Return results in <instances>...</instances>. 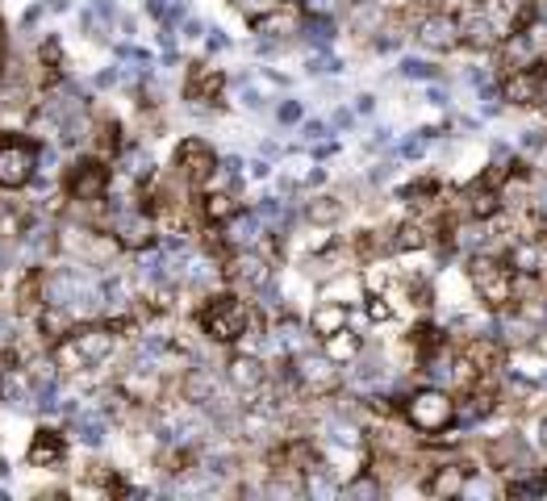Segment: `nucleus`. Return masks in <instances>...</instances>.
Wrapping results in <instances>:
<instances>
[{
    "label": "nucleus",
    "mask_w": 547,
    "mask_h": 501,
    "mask_svg": "<svg viewBox=\"0 0 547 501\" xmlns=\"http://www.w3.org/2000/svg\"><path fill=\"white\" fill-rule=\"evenodd\" d=\"M251 322H255V309L238 293H209L197 309L201 334L213 343H230V347H238V339L251 334Z\"/></svg>",
    "instance_id": "1"
},
{
    "label": "nucleus",
    "mask_w": 547,
    "mask_h": 501,
    "mask_svg": "<svg viewBox=\"0 0 547 501\" xmlns=\"http://www.w3.org/2000/svg\"><path fill=\"white\" fill-rule=\"evenodd\" d=\"M117 347V330L109 322H92V326H79V330H67V339L54 343L50 360L63 368V372H88L96 364H105Z\"/></svg>",
    "instance_id": "2"
},
{
    "label": "nucleus",
    "mask_w": 547,
    "mask_h": 501,
    "mask_svg": "<svg viewBox=\"0 0 547 501\" xmlns=\"http://www.w3.org/2000/svg\"><path fill=\"white\" fill-rule=\"evenodd\" d=\"M401 418L426 435V439H439L447 426H456V393L443 389V385H422L414 393H406L401 401Z\"/></svg>",
    "instance_id": "3"
},
{
    "label": "nucleus",
    "mask_w": 547,
    "mask_h": 501,
    "mask_svg": "<svg viewBox=\"0 0 547 501\" xmlns=\"http://www.w3.org/2000/svg\"><path fill=\"white\" fill-rule=\"evenodd\" d=\"M468 284L489 314L514 305V268L506 263V255H472L468 259Z\"/></svg>",
    "instance_id": "4"
},
{
    "label": "nucleus",
    "mask_w": 547,
    "mask_h": 501,
    "mask_svg": "<svg viewBox=\"0 0 547 501\" xmlns=\"http://www.w3.org/2000/svg\"><path fill=\"white\" fill-rule=\"evenodd\" d=\"M38 176V142L0 130V192H21Z\"/></svg>",
    "instance_id": "5"
},
{
    "label": "nucleus",
    "mask_w": 547,
    "mask_h": 501,
    "mask_svg": "<svg viewBox=\"0 0 547 501\" xmlns=\"http://www.w3.org/2000/svg\"><path fill=\"white\" fill-rule=\"evenodd\" d=\"M481 460H485V464H489V472H498V477H523V472L539 468L535 447H531L518 431L489 435V439H485V447H481Z\"/></svg>",
    "instance_id": "6"
},
{
    "label": "nucleus",
    "mask_w": 547,
    "mask_h": 501,
    "mask_svg": "<svg viewBox=\"0 0 547 501\" xmlns=\"http://www.w3.org/2000/svg\"><path fill=\"white\" fill-rule=\"evenodd\" d=\"M293 376H297L301 397L322 401L343 385V364H334L326 351H301V355H293Z\"/></svg>",
    "instance_id": "7"
},
{
    "label": "nucleus",
    "mask_w": 547,
    "mask_h": 501,
    "mask_svg": "<svg viewBox=\"0 0 547 501\" xmlns=\"http://www.w3.org/2000/svg\"><path fill=\"white\" fill-rule=\"evenodd\" d=\"M109 163L100 155H88V159H75L63 176V196L75 201V205H96L109 196Z\"/></svg>",
    "instance_id": "8"
},
{
    "label": "nucleus",
    "mask_w": 547,
    "mask_h": 501,
    "mask_svg": "<svg viewBox=\"0 0 547 501\" xmlns=\"http://www.w3.org/2000/svg\"><path fill=\"white\" fill-rule=\"evenodd\" d=\"M217 163H222V159H217V151H213L205 138H197V134H192V138H184V142L176 146L171 171H176L188 188H205V184H209V176L217 171Z\"/></svg>",
    "instance_id": "9"
},
{
    "label": "nucleus",
    "mask_w": 547,
    "mask_h": 501,
    "mask_svg": "<svg viewBox=\"0 0 547 501\" xmlns=\"http://www.w3.org/2000/svg\"><path fill=\"white\" fill-rule=\"evenodd\" d=\"M502 92H506V105L514 109H539L547 105V63H531V67H518L510 75H502Z\"/></svg>",
    "instance_id": "10"
},
{
    "label": "nucleus",
    "mask_w": 547,
    "mask_h": 501,
    "mask_svg": "<svg viewBox=\"0 0 547 501\" xmlns=\"http://www.w3.org/2000/svg\"><path fill=\"white\" fill-rule=\"evenodd\" d=\"M305 13H309V8H305L301 0H276L272 8H263V13H255V17H251V29H255L259 38L284 42V38H297V33H301Z\"/></svg>",
    "instance_id": "11"
},
{
    "label": "nucleus",
    "mask_w": 547,
    "mask_h": 501,
    "mask_svg": "<svg viewBox=\"0 0 547 501\" xmlns=\"http://www.w3.org/2000/svg\"><path fill=\"white\" fill-rule=\"evenodd\" d=\"M414 38H418V46H426V50H456L460 46V13H447V8H426V13H418V21H414Z\"/></svg>",
    "instance_id": "12"
},
{
    "label": "nucleus",
    "mask_w": 547,
    "mask_h": 501,
    "mask_svg": "<svg viewBox=\"0 0 547 501\" xmlns=\"http://www.w3.org/2000/svg\"><path fill=\"white\" fill-rule=\"evenodd\" d=\"M226 280L234 288H247V293H259L268 280H272V255L259 251V247H247V251H230L226 255Z\"/></svg>",
    "instance_id": "13"
},
{
    "label": "nucleus",
    "mask_w": 547,
    "mask_h": 501,
    "mask_svg": "<svg viewBox=\"0 0 547 501\" xmlns=\"http://www.w3.org/2000/svg\"><path fill=\"white\" fill-rule=\"evenodd\" d=\"M268 376H272V368L263 364V355H255V351H234L230 355V364H226V385L238 393V397H255L259 389H268Z\"/></svg>",
    "instance_id": "14"
},
{
    "label": "nucleus",
    "mask_w": 547,
    "mask_h": 501,
    "mask_svg": "<svg viewBox=\"0 0 547 501\" xmlns=\"http://www.w3.org/2000/svg\"><path fill=\"white\" fill-rule=\"evenodd\" d=\"M226 84H230V79H226L222 67L192 63V67H188V79H184V96H188V100H201V105H222Z\"/></svg>",
    "instance_id": "15"
},
{
    "label": "nucleus",
    "mask_w": 547,
    "mask_h": 501,
    "mask_svg": "<svg viewBox=\"0 0 547 501\" xmlns=\"http://www.w3.org/2000/svg\"><path fill=\"white\" fill-rule=\"evenodd\" d=\"M63 460H67V439H63V431L38 426L33 439H29V447H25V464H29V468H63Z\"/></svg>",
    "instance_id": "16"
},
{
    "label": "nucleus",
    "mask_w": 547,
    "mask_h": 501,
    "mask_svg": "<svg viewBox=\"0 0 547 501\" xmlns=\"http://www.w3.org/2000/svg\"><path fill=\"white\" fill-rule=\"evenodd\" d=\"M464 485H468V468L460 460H447V464L426 468V477H422L418 489L426 498H464Z\"/></svg>",
    "instance_id": "17"
},
{
    "label": "nucleus",
    "mask_w": 547,
    "mask_h": 501,
    "mask_svg": "<svg viewBox=\"0 0 547 501\" xmlns=\"http://www.w3.org/2000/svg\"><path fill=\"white\" fill-rule=\"evenodd\" d=\"M92 155H100L105 163H113V159L125 155V130H121L117 117H100L92 125Z\"/></svg>",
    "instance_id": "18"
},
{
    "label": "nucleus",
    "mask_w": 547,
    "mask_h": 501,
    "mask_svg": "<svg viewBox=\"0 0 547 501\" xmlns=\"http://www.w3.org/2000/svg\"><path fill=\"white\" fill-rule=\"evenodd\" d=\"M347 322H351V305L326 297V301L309 314V334H314V339H330V334H339Z\"/></svg>",
    "instance_id": "19"
},
{
    "label": "nucleus",
    "mask_w": 547,
    "mask_h": 501,
    "mask_svg": "<svg viewBox=\"0 0 547 501\" xmlns=\"http://www.w3.org/2000/svg\"><path fill=\"white\" fill-rule=\"evenodd\" d=\"M238 209H242V205H238V192H234V188H209V192L201 196V222H209V226H226Z\"/></svg>",
    "instance_id": "20"
},
{
    "label": "nucleus",
    "mask_w": 547,
    "mask_h": 501,
    "mask_svg": "<svg viewBox=\"0 0 547 501\" xmlns=\"http://www.w3.org/2000/svg\"><path fill=\"white\" fill-rule=\"evenodd\" d=\"M343 213H347V201L334 196V192H318V196H309L305 209H301V217L314 222V226H334Z\"/></svg>",
    "instance_id": "21"
},
{
    "label": "nucleus",
    "mask_w": 547,
    "mask_h": 501,
    "mask_svg": "<svg viewBox=\"0 0 547 501\" xmlns=\"http://www.w3.org/2000/svg\"><path fill=\"white\" fill-rule=\"evenodd\" d=\"M322 351L334 360V364H355L360 355H364V339L351 330V326H343L339 334H330V339H322Z\"/></svg>",
    "instance_id": "22"
},
{
    "label": "nucleus",
    "mask_w": 547,
    "mask_h": 501,
    "mask_svg": "<svg viewBox=\"0 0 547 501\" xmlns=\"http://www.w3.org/2000/svg\"><path fill=\"white\" fill-rule=\"evenodd\" d=\"M347 368H351V385H364V389H380V385L389 380L385 355H360V360L347 364Z\"/></svg>",
    "instance_id": "23"
},
{
    "label": "nucleus",
    "mask_w": 547,
    "mask_h": 501,
    "mask_svg": "<svg viewBox=\"0 0 547 501\" xmlns=\"http://www.w3.org/2000/svg\"><path fill=\"white\" fill-rule=\"evenodd\" d=\"M305 493L309 498H334V493H343V485L334 477V464L318 460L314 468H305Z\"/></svg>",
    "instance_id": "24"
},
{
    "label": "nucleus",
    "mask_w": 547,
    "mask_h": 501,
    "mask_svg": "<svg viewBox=\"0 0 547 501\" xmlns=\"http://www.w3.org/2000/svg\"><path fill=\"white\" fill-rule=\"evenodd\" d=\"M301 38L314 46V50H330V42H334V17H326V13H305V25H301Z\"/></svg>",
    "instance_id": "25"
},
{
    "label": "nucleus",
    "mask_w": 547,
    "mask_h": 501,
    "mask_svg": "<svg viewBox=\"0 0 547 501\" xmlns=\"http://www.w3.org/2000/svg\"><path fill=\"white\" fill-rule=\"evenodd\" d=\"M364 293H368L364 276H347V272L330 276V284H326V297H330V301H343V305H355V301H364Z\"/></svg>",
    "instance_id": "26"
},
{
    "label": "nucleus",
    "mask_w": 547,
    "mask_h": 501,
    "mask_svg": "<svg viewBox=\"0 0 547 501\" xmlns=\"http://www.w3.org/2000/svg\"><path fill=\"white\" fill-rule=\"evenodd\" d=\"M401 75L406 79H426V84H439L443 79V67L439 63H431V59H401Z\"/></svg>",
    "instance_id": "27"
},
{
    "label": "nucleus",
    "mask_w": 547,
    "mask_h": 501,
    "mask_svg": "<svg viewBox=\"0 0 547 501\" xmlns=\"http://www.w3.org/2000/svg\"><path fill=\"white\" fill-rule=\"evenodd\" d=\"M305 71H309V75H339V71H343V63H339L334 54H326V50H322V54H309Z\"/></svg>",
    "instance_id": "28"
},
{
    "label": "nucleus",
    "mask_w": 547,
    "mask_h": 501,
    "mask_svg": "<svg viewBox=\"0 0 547 501\" xmlns=\"http://www.w3.org/2000/svg\"><path fill=\"white\" fill-rule=\"evenodd\" d=\"M364 309H368V318H372V322H393V305H389V297H385V293L364 297Z\"/></svg>",
    "instance_id": "29"
},
{
    "label": "nucleus",
    "mask_w": 547,
    "mask_h": 501,
    "mask_svg": "<svg viewBox=\"0 0 547 501\" xmlns=\"http://www.w3.org/2000/svg\"><path fill=\"white\" fill-rule=\"evenodd\" d=\"M301 117H305L301 100H280V105H276V121H280V125H297Z\"/></svg>",
    "instance_id": "30"
},
{
    "label": "nucleus",
    "mask_w": 547,
    "mask_h": 501,
    "mask_svg": "<svg viewBox=\"0 0 547 501\" xmlns=\"http://www.w3.org/2000/svg\"><path fill=\"white\" fill-rule=\"evenodd\" d=\"M518 146H523L527 155H544L547 151V130H527V134L518 138Z\"/></svg>",
    "instance_id": "31"
},
{
    "label": "nucleus",
    "mask_w": 547,
    "mask_h": 501,
    "mask_svg": "<svg viewBox=\"0 0 547 501\" xmlns=\"http://www.w3.org/2000/svg\"><path fill=\"white\" fill-rule=\"evenodd\" d=\"M326 134H334L330 121H305V125H301V138H305V142H322Z\"/></svg>",
    "instance_id": "32"
},
{
    "label": "nucleus",
    "mask_w": 547,
    "mask_h": 501,
    "mask_svg": "<svg viewBox=\"0 0 547 501\" xmlns=\"http://www.w3.org/2000/svg\"><path fill=\"white\" fill-rule=\"evenodd\" d=\"M54 163H59L54 146H38V176H54ZM38 176H33V180H38Z\"/></svg>",
    "instance_id": "33"
},
{
    "label": "nucleus",
    "mask_w": 547,
    "mask_h": 501,
    "mask_svg": "<svg viewBox=\"0 0 547 501\" xmlns=\"http://www.w3.org/2000/svg\"><path fill=\"white\" fill-rule=\"evenodd\" d=\"M477 493H481V498H493V493H502V489H498V485H489V481H472V477H468L464 498H477Z\"/></svg>",
    "instance_id": "34"
},
{
    "label": "nucleus",
    "mask_w": 547,
    "mask_h": 501,
    "mask_svg": "<svg viewBox=\"0 0 547 501\" xmlns=\"http://www.w3.org/2000/svg\"><path fill=\"white\" fill-rule=\"evenodd\" d=\"M351 125H355V109H334L330 130H351Z\"/></svg>",
    "instance_id": "35"
},
{
    "label": "nucleus",
    "mask_w": 547,
    "mask_h": 501,
    "mask_svg": "<svg viewBox=\"0 0 547 501\" xmlns=\"http://www.w3.org/2000/svg\"><path fill=\"white\" fill-rule=\"evenodd\" d=\"M380 146H393V130H389V125H376V130H372L368 151H380Z\"/></svg>",
    "instance_id": "36"
},
{
    "label": "nucleus",
    "mask_w": 547,
    "mask_h": 501,
    "mask_svg": "<svg viewBox=\"0 0 547 501\" xmlns=\"http://www.w3.org/2000/svg\"><path fill=\"white\" fill-rule=\"evenodd\" d=\"M242 105H247V109H268V96H263L259 88H242Z\"/></svg>",
    "instance_id": "37"
},
{
    "label": "nucleus",
    "mask_w": 547,
    "mask_h": 501,
    "mask_svg": "<svg viewBox=\"0 0 547 501\" xmlns=\"http://www.w3.org/2000/svg\"><path fill=\"white\" fill-rule=\"evenodd\" d=\"M205 46H209V50H226V46H230V38H226L222 29H209V38H205Z\"/></svg>",
    "instance_id": "38"
},
{
    "label": "nucleus",
    "mask_w": 547,
    "mask_h": 501,
    "mask_svg": "<svg viewBox=\"0 0 547 501\" xmlns=\"http://www.w3.org/2000/svg\"><path fill=\"white\" fill-rule=\"evenodd\" d=\"M201 33H209L197 17H184V38H201Z\"/></svg>",
    "instance_id": "39"
},
{
    "label": "nucleus",
    "mask_w": 547,
    "mask_h": 501,
    "mask_svg": "<svg viewBox=\"0 0 547 501\" xmlns=\"http://www.w3.org/2000/svg\"><path fill=\"white\" fill-rule=\"evenodd\" d=\"M117 79H121V71H117V67H109V71H100V75H96V88H113Z\"/></svg>",
    "instance_id": "40"
},
{
    "label": "nucleus",
    "mask_w": 547,
    "mask_h": 501,
    "mask_svg": "<svg viewBox=\"0 0 547 501\" xmlns=\"http://www.w3.org/2000/svg\"><path fill=\"white\" fill-rule=\"evenodd\" d=\"M268 176H272V163H268V159H255V163H251V180H268Z\"/></svg>",
    "instance_id": "41"
},
{
    "label": "nucleus",
    "mask_w": 547,
    "mask_h": 501,
    "mask_svg": "<svg viewBox=\"0 0 547 501\" xmlns=\"http://www.w3.org/2000/svg\"><path fill=\"white\" fill-rule=\"evenodd\" d=\"M389 176H393V163H376V167H372V176H368V180H372V184H385V180H389Z\"/></svg>",
    "instance_id": "42"
},
{
    "label": "nucleus",
    "mask_w": 547,
    "mask_h": 501,
    "mask_svg": "<svg viewBox=\"0 0 547 501\" xmlns=\"http://www.w3.org/2000/svg\"><path fill=\"white\" fill-rule=\"evenodd\" d=\"M372 109H376V96H372V92L355 96V113H372Z\"/></svg>",
    "instance_id": "43"
},
{
    "label": "nucleus",
    "mask_w": 547,
    "mask_h": 501,
    "mask_svg": "<svg viewBox=\"0 0 547 501\" xmlns=\"http://www.w3.org/2000/svg\"><path fill=\"white\" fill-rule=\"evenodd\" d=\"M334 151H339V146H334V142H318V146H314V159H330V155H334Z\"/></svg>",
    "instance_id": "44"
},
{
    "label": "nucleus",
    "mask_w": 547,
    "mask_h": 501,
    "mask_svg": "<svg viewBox=\"0 0 547 501\" xmlns=\"http://www.w3.org/2000/svg\"><path fill=\"white\" fill-rule=\"evenodd\" d=\"M535 435H539V452L547 456V414L539 418V426H535Z\"/></svg>",
    "instance_id": "45"
},
{
    "label": "nucleus",
    "mask_w": 547,
    "mask_h": 501,
    "mask_svg": "<svg viewBox=\"0 0 547 501\" xmlns=\"http://www.w3.org/2000/svg\"><path fill=\"white\" fill-rule=\"evenodd\" d=\"M447 100H452V96H447L443 88H431V105H447Z\"/></svg>",
    "instance_id": "46"
},
{
    "label": "nucleus",
    "mask_w": 547,
    "mask_h": 501,
    "mask_svg": "<svg viewBox=\"0 0 547 501\" xmlns=\"http://www.w3.org/2000/svg\"><path fill=\"white\" fill-rule=\"evenodd\" d=\"M0 401H4V380H0Z\"/></svg>",
    "instance_id": "47"
}]
</instances>
